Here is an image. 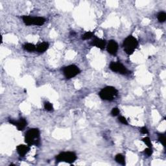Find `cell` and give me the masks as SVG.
<instances>
[{"instance_id":"9","label":"cell","mask_w":166,"mask_h":166,"mask_svg":"<svg viewBox=\"0 0 166 166\" xmlns=\"http://www.w3.org/2000/svg\"><path fill=\"white\" fill-rule=\"evenodd\" d=\"M9 123L12 124V125L16 126L18 130H23L25 127L27 126V121L26 119L20 118L19 121H14L12 120H10Z\"/></svg>"},{"instance_id":"21","label":"cell","mask_w":166,"mask_h":166,"mask_svg":"<svg viewBox=\"0 0 166 166\" xmlns=\"http://www.w3.org/2000/svg\"><path fill=\"white\" fill-rule=\"evenodd\" d=\"M119 121H120L121 123L124 124V125H128V121L127 120V119H126L125 117H123V116H120V117H119Z\"/></svg>"},{"instance_id":"4","label":"cell","mask_w":166,"mask_h":166,"mask_svg":"<svg viewBox=\"0 0 166 166\" xmlns=\"http://www.w3.org/2000/svg\"><path fill=\"white\" fill-rule=\"evenodd\" d=\"M56 160L58 162L72 163L77 160V155L73 152H63L56 156Z\"/></svg>"},{"instance_id":"10","label":"cell","mask_w":166,"mask_h":166,"mask_svg":"<svg viewBox=\"0 0 166 166\" xmlns=\"http://www.w3.org/2000/svg\"><path fill=\"white\" fill-rule=\"evenodd\" d=\"M30 150L29 145H19L16 147V151L18 155L22 157H24Z\"/></svg>"},{"instance_id":"13","label":"cell","mask_w":166,"mask_h":166,"mask_svg":"<svg viewBox=\"0 0 166 166\" xmlns=\"http://www.w3.org/2000/svg\"><path fill=\"white\" fill-rule=\"evenodd\" d=\"M115 160L116 162H117L118 163H120V164L122 165H125V158L123 155L118 154L116 156Z\"/></svg>"},{"instance_id":"8","label":"cell","mask_w":166,"mask_h":166,"mask_svg":"<svg viewBox=\"0 0 166 166\" xmlns=\"http://www.w3.org/2000/svg\"><path fill=\"white\" fill-rule=\"evenodd\" d=\"M118 50V44L115 40H110L107 45V51L112 55H116Z\"/></svg>"},{"instance_id":"6","label":"cell","mask_w":166,"mask_h":166,"mask_svg":"<svg viewBox=\"0 0 166 166\" xmlns=\"http://www.w3.org/2000/svg\"><path fill=\"white\" fill-rule=\"evenodd\" d=\"M81 73V70L75 65H70L64 67L63 69V73L65 77L70 79L74 77Z\"/></svg>"},{"instance_id":"17","label":"cell","mask_w":166,"mask_h":166,"mask_svg":"<svg viewBox=\"0 0 166 166\" xmlns=\"http://www.w3.org/2000/svg\"><path fill=\"white\" fill-rule=\"evenodd\" d=\"M44 108L46 109L47 111H52L53 110V105L49 102H46L44 103Z\"/></svg>"},{"instance_id":"1","label":"cell","mask_w":166,"mask_h":166,"mask_svg":"<svg viewBox=\"0 0 166 166\" xmlns=\"http://www.w3.org/2000/svg\"><path fill=\"white\" fill-rule=\"evenodd\" d=\"M25 142L29 146L40 143V131L38 128H31L26 133Z\"/></svg>"},{"instance_id":"16","label":"cell","mask_w":166,"mask_h":166,"mask_svg":"<svg viewBox=\"0 0 166 166\" xmlns=\"http://www.w3.org/2000/svg\"><path fill=\"white\" fill-rule=\"evenodd\" d=\"M93 33L92 32H86L85 34L82 36V39L84 40H86L90 39L91 37L93 36Z\"/></svg>"},{"instance_id":"15","label":"cell","mask_w":166,"mask_h":166,"mask_svg":"<svg viewBox=\"0 0 166 166\" xmlns=\"http://www.w3.org/2000/svg\"><path fill=\"white\" fill-rule=\"evenodd\" d=\"M158 20L159 21V22H161V23H163L164 22L166 19V14L164 12H160L158 13Z\"/></svg>"},{"instance_id":"11","label":"cell","mask_w":166,"mask_h":166,"mask_svg":"<svg viewBox=\"0 0 166 166\" xmlns=\"http://www.w3.org/2000/svg\"><path fill=\"white\" fill-rule=\"evenodd\" d=\"M91 45L93 46H95L97 48H99L100 49H104L105 48L106 46V41L105 40H102L101 38H95L93 39V40L91 42Z\"/></svg>"},{"instance_id":"14","label":"cell","mask_w":166,"mask_h":166,"mask_svg":"<svg viewBox=\"0 0 166 166\" xmlns=\"http://www.w3.org/2000/svg\"><path fill=\"white\" fill-rule=\"evenodd\" d=\"M23 47L25 50H26L27 51L32 52V51L36 50V47L34 46L33 44H31V43H27L25 44Z\"/></svg>"},{"instance_id":"5","label":"cell","mask_w":166,"mask_h":166,"mask_svg":"<svg viewBox=\"0 0 166 166\" xmlns=\"http://www.w3.org/2000/svg\"><path fill=\"white\" fill-rule=\"evenodd\" d=\"M24 24L26 26H42L46 21V19L43 17H32L29 16H24L22 17Z\"/></svg>"},{"instance_id":"3","label":"cell","mask_w":166,"mask_h":166,"mask_svg":"<svg viewBox=\"0 0 166 166\" xmlns=\"http://www.w3.org/2000/svg\"><path fill=\"white\" fill-rule=\"evenodd\" d=\"M99 94L102 99L111 101L114 99L118 95V91L113 86H106L103 88Z\"/></svg>"},{"instance_id":"20","label":"cell","mask_w":166,"mask_h":166,"mask_svg":"<svg viewBox=\"0 0 166 166\" xmlns=\"http://www.w3.org/2000/svg\"><path fill=\"white\" fill-rule=\"evenodd\" d=\"M119 114H120V109L117 107L112 108V111H111V114L112 116H117Z\"/></svg>"},{"instance_id":"7","label":"cell","mask_w":166,"mask_h":166,"mask_svg":"<svg viewBox=\"0 0 166 166\" xmlns=\"http://www.w3.org/2000/svg\"><path fill=\"white\" fill-rule=\"evenodd\" d=\"M109 68L114 72H118L123 75H125L128 73L127 69L125 66H124L120 62H112L110 63Z\"/></svg>"},{"instance_id":"12","label":"cell","mask_w":166,"mask_h":166,"mask_svg":"<svg viewBox=\"0 0 166 166\" xmlns=\"http://www.w3.org/2000/svg\"><path fill=\"white\" fill-rule=\"evenodd\" d=\"M49 48V44L46 42H44L42 43H40L36 46V51L38 53H44Z\"/></svg>"},{"instance_id":"23","label":"cell","mask_w":166,"mask_h":166,"mask_svg":"<svg viewBox=\"0 0 166 166\" xmlns=\"http://www.w3.org/2000/svg\"><path fill=\"white\" fill-rule=\"evenodd\" d=\"M140 132H141V133L143 134H147L149 133V131L147 130V128H146L145 127H143L141 128Z\"/></svg>"},{"instance_id":"19","label":"cell","mask_w":166,"mask_h":166,"mask_svg":"<svg viewBox=\"0 0 166 166\" xmlns=\"http://www.w3.org/2000/svg\"><path fill=\"white\" fill-rule=\"evenodd\" d=\"M142 141L145 143L146 145L148 146V147H149V148L152 147L153 145H152V143H151V140H150L149 138V137H145V138H143V139L142 140Z\"/></svg>"},{"instance_id":"22","label":"cell","mask_w":166,"mask_h":166,"mask_svg":"<svg viewBox=\"0 0 166 166\" xmlns=\"http://www.w3.org/2000/svg\"><path fill=\"white\" fill-rule=\"evenodd\" d=\"M144 152L145 154L148 156H151V155L153 154V151L152 149H151V148H149V147L145 149L144 150Z\"/></svg>"},{"instance_id":"2","label":"cell","mask_w":166,"mask_h":166,"mask_svg":"<svg viewBox=\"0 0 166 166\" xmlns=\"http://www.w3.org/2000/svg\"><path fill=\"white\" fill-rule=\"evenodd\" d=\"M138 46V42L137 39L134 38L133 36L130 35L127 37L123 41V47L124 49V51L125 52L126 54H132L135 49L137 48Z\"/></svg>"},{"instance_id":"18","label":"cell","mask_w":166,"mask_h":166,"mask_svg":"<svg viewBox=\"0 0 166 166\" xmlns=\"http://www.w3.org/2000/svg\"><path fill=\"white\" fill-rule=\"evenodd\" d=\"M158 140L164 147H165V136L164 134H158Z\"/></svg>"}]
</instances>
